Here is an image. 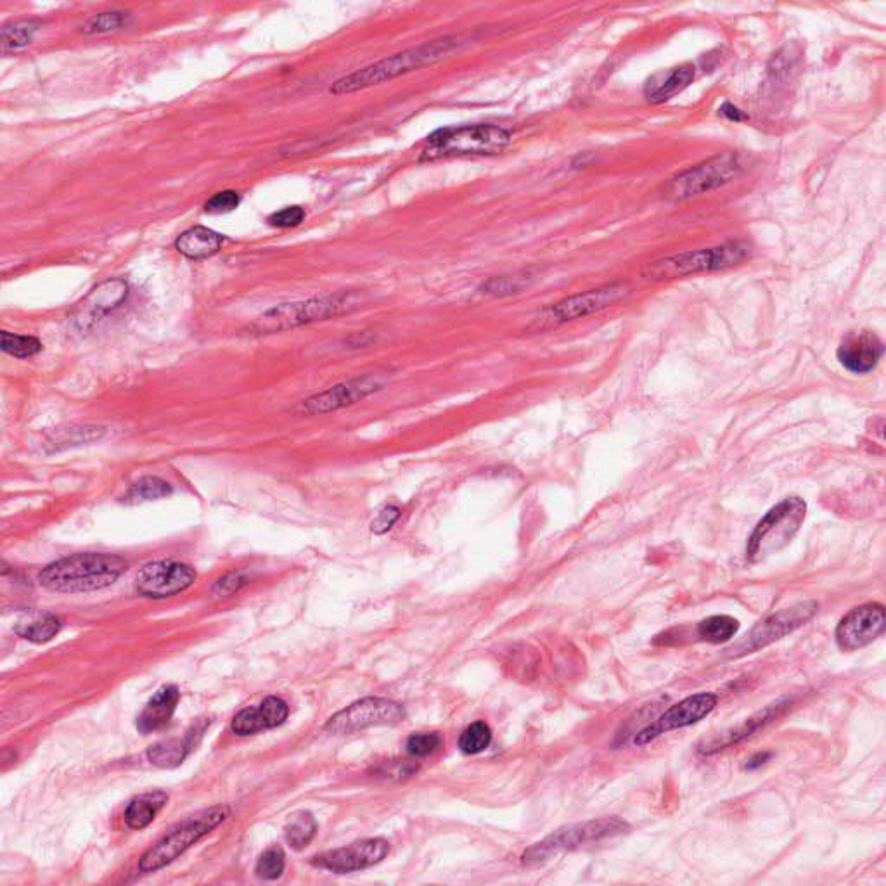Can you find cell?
<instances>
[{
  "label": "cell",
  "instance_id": "1",
  "mask_svg": "<svg viewBox=\"0 0 886 886\" xmlns=\"http://www.w3.org/2000/svg\"><path fill=\"white\" fill-rule=\"evenodd\" d=\"M459 44H461L459 37H442V39L431 40V42L412 47V49L399 52V54H393L390 58L381 59L374 65L366 66L362 70L338 78L329 87V92L333 96H347V94L371 89V87L385 84L395 78L404 77L407 73L442 61L456 51Z\"/></svg>",
  "mask_w": 886,
  "mask_h": 886
},
{
  "label": "cell",
  "instance_id": "2",
  "mask_svg": "<svg viewBox=\"0 0 886 886\" xmlns=\"http://www.w3.org/2000/svg\"><path fill=\"white\" fill-rule=\"evenodd\" d=\"M127 570L129 563L115 554H73L45 566L39 582L47 591L80 594L110 587Z\"/></svg>",
  "mask_w": 886,
  "mask_h": 886
},
{
  "label": "cell",
  "instance_id": "3",
  "mask_svg": "<svg viewBox=\"0 0 886 886\" xmlns=\"http://www.w3.org/2000/svg\"><path fill=\"white\" fill-rule=\"evenodd\" d=\"M360 303L362 296L359 293H334L315 296L302 302L281 303L260 315L251 329L258 334L284 333L289 329L350 314L359 309Z\"/></svg>",
  "mask_w": 886,
  "mask_h": 886
},
{
  "label": "cell",
  "instance_id": "4",
  "mask_svg": "<svg viewBox=\"0 0 886 886\" xmlns=\"http://www.w3.org/2000/svg\"><path fill=\"white\" fill-rule=\"evenodd\" d=\"M511 132L497 125H463L447 127L431 134L426 148L421 153V161L442 160L454 156L499 155L508 148Z\"/></svg>",
  "mask_w": 886,
  "mask_h": 886
},
{
  "label": "cell",
  "instance_id": "5",
  "mask_svg": "<svg viewBox=\"0 0 886 886\" xmlns=\"http://www.w3.org/2000/svg\"><path fill=\"white\" fill-rule=\"evenodd\" d=\"M752 246L746 241H731L705 250L686 251L672 257L649 262L641 276L646 281H670L679 277L694 276L700 272L729 269L743 264L750 257Z\"/></svg>",
  "mask_w": 886,
  "mask_h": 886
},
{
  "label": "cell",
  "instance_id": "6",
  "mask_svg": "<svg viewBox=\"0 0 886 886\" xmlns=\"http://www.w3.org/2000/svg\"><path fill=\"white\" fill-rule=\"evenodd\" d=\"M807 518V502L800 497H788L776 504L758 521L746 542V559L760 563L788 546Z\"/></svg>",
  "mask_w": 886,
  "mask_h": 886
},
{
  "label": "cell",
  "instance_id": "7",
  "mask_svg": "<svg viewBox=\"0 0 886 886\" xmlns=\"http://www.w3.org/2000/svg\"><path fill=\"white\" fill-rule=\"evenodd\" d=\"M229 817L227 807H212L205 810L200 816L193 817L189 821L180 824L172 833L163 836L160 842L149 848L139 861L141 873H156L168 864L177 861L180 855L186 854L194 843L200 842L201 838L210 835L213 829L219 828L220 824Z\"/></svg>",
  "mask_w": 886,
  "mask_h": 886
},
{
  "label": "cell",
  "instance_id": "8",
  "mask_svg": "<svg viewBox=\"0 0 886 886\" xmlns=\"http://www.w3.org/2000/svg\"><path fill=\"white\" fill-rule=\"evenodd\" d=\"M629 831V824L618 817H604L598 821L584 822L570 828L559 829L553 835L547 836L542 842L535 843L528 848L521 857L525 866H535L540 862H546L558 855L559 852H572L577 848L589 845V843L603 842L608 838L623 835Z\"/></svg>",
  "mask_w": 886,
  "mask_h": 886
},
{
  "label": "cell",
  "instance_id": "9",
  "mask_svg": "<svg viewBox=\"0 0 886 886\" xmlns=\"http://www.w3.org/2000/svg\"><path fill=\"white\" fill-rule=\"evenodd\" d=\"M629 291V284L613 283L570 296V298H565V300L547 307L546 310H542L533 319L530 329L546 331V329L558 328L566 322L577 321L587 315L596 314V312L608 309L613 303L620 302L622 298L629 295Z\"/></svg>",
  "mask_w": 886,
  "mask_h": 886
},
{
  "label": "cell",
  "instance_id": "10",
  "mask_svg": "<svg viewBox=\"0 0 886 886\" xmlns=\"http://www.w3.org/2000/svg\"><path fill=\"white\" fill-rule=\"evenodd\" d=\"M741 170H743V165H741L738 155L727 153V155L717 156V158L705 161L701 165L689 168L682 174L675 175L674 179L668 180L665 193L672 200H689L693 196H700V194L708 193L712 189L731 182L734 177L741 174Z\"/></svg>",
  "mask_w": 886,
  "mask_h": 886
},
{
  "label": "cell",
  "instance_id": "11",
  "mask_svg": "<svg viewBox=\"0 0 886 886\" xmlns=\"http://www.w3.org/2000/svg\"><path fill=\"white\" fill-rule=\"evenodd\" d=\"M817 610H819V604L816 601H805V603L795 604L786 610L777 611L771 617L758 622L745 639L734 644L729 649V656L739 658V656L752 655L758 649L767 648L769 644L776 643L779 639L800 629L816 615Z\"/></svg>",
  "mask_w": 886,
  "mask_h": 886
},
{
  "label": "cell",
  "instance_id": "12",
  "mask_svg": "<svg viewBox=\"0 0 886 886\" xmlns=\"http://www.w3.org/2000/svg\"><path fill=\"white\" fill-rule=\"evenodd\" d=\"M388 379H390L388 373H369L359 378L348 379L324 392L315 393L309 399L302 400L295 411L300 416H324L340 411L383 390Z\"/></svg>",
  "mask_w": 886,
  "mask_h": 886
},
{
  "label": "cell",
  "instance_id": "13",
  "mask_svg": "<svg viewBox=\"0 0 886 886\" xmlns=\"http://www.w3.org/2000/svg\"><path fill=\"white\" fill-rule=\"evenodd\" d=\"M717 705H719L717 694L698 693L687 696L684 700L668 708L667 712L662 713L653 724H649L648 727L637 732L632 743L636 746L649 745L651 741L660 738L662 734L694 726L708 717L717 708Z\"/></svg>",
  "mask_w": 886,
  "mask_h": 886
},
{
  "label": "cell",
  "instance_id": "14",
  "mask_svg": "<svg viewBox=\"0 0 886 886\" xmlns=\"http://www.w3.org/2000/svg\"><path fill=\"white\" fill-rule=\"evenodd\" d=\"M404 708L385 698H366L333 715L326 724L331 734H352L367 727L392 726L404 720Z\"/></svg>",
  "mask_w": 886,
  "mask_h": 886
},
{
  "label": "cell",
  "instance_id": "15",
  "mask_svg": "<svg viewBox=\"0 0 886 886\" xmlns=\"http://www.w3.org/2000/svg\"><path fill=\"white\" fill-rule=\"evenodd\" d=\"M198 573L193 566L177 561H155L141 568L135 578V591L148 599H167L187 591Z\"/></svg>",
  "mask_w": 886,
  "mask_h": 886
},
{
  "label": "cell",
  "instance_id": "16",
  "mask_svg": "<svg viewBox=\"0 0 886 886\" xmlns=\"http://www.w3.org/2000/svg\"><path fill=\"white\" fill-rule=\"evenodd\" d=\"M886 629L885 606L866 603L857 606L836 627V644L843 651H857L874 643Z\"/></svg>",
  "mask_w": 886,
  "mask_h": 886
},
{
  "label": "cell",
  "instance_id": "17",
  "mask_svg": "<svg viewBox=\"0 0 886 886\" xmlns=\"http://www.w3.org/2000/svg\"><path fill=\"white\" fill-rule=\"evenodd\" d=\"M388 852H390V843L383 838H373V840L350 843L347 847L336 848L326 854L317 855L312 864L336 874L355 873V871L376 866L385 859Z\"/></svg>",
  "mask_w": 886,
  "mask_h": 886
},
{
  "label": "cell",
  "instance_id": "18",
  "mask_svg": "<svg viewBox=\"0 0 886 886\" xmlns=\"http://www.w3.org/2000/svg\"><path fill=\"white\" fill-rule=\"evenodd\" d=\"M885 354L883 341L871 331H852L843 338L836 357L847 371L867 374L878 366Z\"/></svg>",
  "mask_w": 886,
  "mask_h": 886
},
{
  "label": "cell",
  "instance_id": "19",
  "mask_svg": "<svg viewBox=\"0 0 886 886\" xmlns=\"http://www.w3.org/2000/svg\"><path fill=\"white\" fill-rule=\"evenodd\" d=\"M289 707L286 701L269 696L258 708H244L232 719L231 729L238 736H251L257 732L283 726L288 719Z\"/></svg>",
  "mask_w": 886,
  "mask_h": 886
},
{
  "label": "cell",
  "instance_id": "20",
  "mask_svg": "<svg viewBox=\"0 0 886 886\" xmlns=\"http://www.w3.org/2000/svg\"><path fill=\"white\" fill-rule=\"evenodd\" d=\"M180 693L177 686H163L148 701L141 715L137 717V729L142 734L161 731L170 724L175 708L179 705Z\"/></svg>",
  "mask_w": 886,
  "mask_h": 886
},
{
  "label": "cell",
  "instance_id": "21",
  "mask_svg": "<svg viewBox=\"0 0 886 886\" xmlns=\"http://www.w3.org/2000/svg\"><path fill=\"white\" fill-rule=\"evenodd\" d=\"M205 726L206 722L203 726H194L182 738L167 739V741H161V743L151 746L148 750L149 762L156 765V767H161V769H175V767H179L186 760L187 755L193 752L194 746L198 743L196 739L201 738V734L205 731Z\"/></svg>",
  "mask_w": 886,
  "mask_h": 886
},
{
  "label": "cell",
  "instance_id": "22",
  "mask_svg": "<svg viewBox=\"0 0 886 886\" xmlns=\"http://www.w3.org/2000/svg\"><path fill=\"white\" fill-rule=\"evenodd\" d=\"M694 80V66L684 65L672 70L660 71L649 78L644 87V96L649 103L662 104L681 94Z\"/></svg>",
  "mask_w": 886,
  "mask_h": 886
},
{
  "label": "cell",
  "instance_id": "23",
  "mask_svg": "<svg viewBox=\"0 0 886 886\" xmlns=\"http://www.w3.org/2000/svg\"><path fill=\"white\" fill-rule=\"evenodd\" d=\"M224 243V236H220L219 232L212 231L203 225H196L182 232L177 241L175 248L180 255H184L191 260H205L219 253Z\"/></svg>",
  "mask_w": 886,
  "mask_h": 886
},
{
  "label": "cell",
  "instance_id": "24",
  "mask_svg": "<svg viewBox=\"0 0 886 886\" xmlns=\"http://www.w3.org/2000/svg\"><path fill=\"white\" fill-rule=\"evenodd\" d=\"M59 630L61 620L54 613H26L16 622V634L33 644L49 643Z\"/></svg>",
  "mask_w": 886,
  "mask_h": 886
},
{
  "label": "cell",
  "instance_id": "25",
  "mask_svg": "<svg viewBox=\"0 0 886 886\" xmlns=\"http://www.w3.org/2000/svg\"><path fill=\"white\" fill-rule=\"evenodd\" d=\"M167 802L168 795L165 791H149V793L135 797L125 810L127 826L130 829L148 828L149 824L155 821L158 812L167 805Z\"/></svg>",
  "mask_w": 886,
  "mask_h": 886
},
{
  "label": "cell",
  "instance_id": "26",
  "mask_svg": "<svg viewBox=\"0 0 886 886\" xmlns=\"http://www.w3.org/2000/svg\"><path fill=\"white\" fill-rule=\"evenodd\" d=\"M784 705L781 703H777V705H772V707L765 708L764 712L758 713L752 719L746 720L743 726H739L738 729H734L731 734H726L722 741H712V743H708V748H703L701 752L713 753L720 752V750H724L726 746L732 745V743H738L741 739L750 738L752 734L760 729V727H764L765 724H769L774 717H777V713L779 710L783 708Z\"/></svg>",
  "mask_w": 886,
  "mask_h": 886
},
{
  "label": "cell",
  "instance_id": "27",
  "mask_svg": "<svg viewBox=\"0 0 886 886\" xmlns=\"http://www.w3.org/2000/svg\"><path fill=\"white\" fill-rule=\"evenodd\" d=\"M127 293H129L127 283L122 279H113L94 289L84 305H92V317H96L118 307L127 298Z\"/></svg>",
  "mask_w": 886,
  "mask_h": 886
},
{
  "label": "cell",
  "instance_id": "28",
  "mask_svg": "<svg viewBox=\"0 0 886 886\" xmlns=\"http://www.w3.org/2000/svg\"><path fill=\"white\" fill-rule=\"evenodd\" d=\"M739 622L729 615H713L696 625V636L700 641L710 644H722L731 641L738 634Z\"/></svg>",
  "mask_w": 886,
  "mask_h": 886
},
{
  "label": "cell",
  "instance_id": "29",
  "mask_svg": "<svg viewBox=\"0 0 886 886\" xmlns=\"http://www.w3.org/2000/svg\"><path fill=\"white\" fill-rule=\"evenodd\" d=\"M40 26L42 25L37 20L14 21V23L4 25L2 33H0L4 54L20 51V49H25L26 45L32 44Z\"/></svg>",
  "mask_w": 886,
  "mask_h": 886
},
{
  "label": "cell",
  "instance_id": "30",
  "mask_svg": "<svg viewBox=\"0 0 886 886\" xmlns=\"http://www.w3.org/2000/svg\"><path fill=\"white\" fill-rule=\"evenodd\" d=\"M172 492H174V488L170 483L156 478V476H146L127 490V494L123 495V502L125 504H141V502L158 501V499L172 495Z\"/></svg>",
  "mask_w": 886,
  "mask_h": 886
},
{
  "label": "cell",
  "instance_id": "31",
  "mask_svg": "<svg viewBox=\"0 0 886 886\" xmlns=\"http://www.w3.org/2000/svg\"><path fill=\"white\" fill-rule=\"evenodd\" d=\"M104 435L103 426H71L65 430H58L47 440L51 450H63L68 447H77L82 443H92L101 440Z\"/></svg>",
  "mask_w": 886,
  "mask_h": 886
},
{
  "label": "cell",
  "instance_id": "32",
  "mask_svg": "<svg viewBox=\"0 0 886 886\" xmlns=\"http://www.w3.org/2000/svg\"><path fill=\"white\" fill-rule=\"evenodd\" d=\"M315 833H317V822L310 812L296 814L284 828L286 842L289 843V847H293L295 850L307 847L314 840Z\"/></svg>",
  "mask_w": 886,
  "mask_h": 886
},
{
  "label": "cell",
  "instance_id": "33",
  "mask_svg": "<svg viewBox=\"0 0 886 886\" xmlns=\"http://www.w3.org/2000/svg\"><path fill=\"white\" fill-rule=\"evenodd\" d=\"M132 23V14L125 11H111L92 16L82 25V32L94 35V33H110L123 30Z\"/></svg>",
  "mask_w": 886,
  "mask_h": 886
},
{
  "label": "cell",
  "instance_id": "34",
  "mask_svg": "<svg viewBox=\"0 0 886 886\" xmlns=\"http://www.w3.org/2000/svg\"><path fill=\"white\" fill-rule=\"evenodd\" d=\"M0 345L6 354L18 357V359H28L33 355L42 352V343L33 336H20V334L2 331L0 334Z\"/></svg>",
  "mask_w": 886,
  "mask_h": 886
},
{
  "label": "cell",
  "instance_id": "35",
  "mask_svg": "<svg viewBox=\"0 0 886 886\" xmlns=\"http://www.w3.org/2000/svg\"><path fill=\"white\" fill-rule=\"evenodd\" d=\"M492 743V731L485 722H475L464 729L459 739V748L466 755H478L485 752Z\"/></svg>",
  "mask_w": 886,
  "mask_h": 886
},
{
  "label": "cell",
  "instance_id": "36",
  "mask_svg": "<svg viewBox=\"0 0 886 886\" xmlns=\"http://www.w3.org/2000/svg\"><path fill=\"white\" fill-rule=\"evenodd\" d=\"M284 867H286V855H284L283 848L270 847L260 855L255 873L260 880H277L283 876Z\"/></svg>",
  "mask_w": 886,
  "mask_h": 886
},
{
  "label": "cell",
  "instance_id": "37",
  "mask_svg": "<svg viewBox=\"0 0 886 886\" xmlns=\"http://www.w3.org/2000/svg\"><path fill=\"white\" fill-rule=\"evenodd\" d=\"M442 746V738H440V734L437 732H423V734H412L411 738L407 739V752L411 753L412 757H428L431 753L437 752L438 748Z\"/></svg>",
  "mask_w": 886,
  "mask_h": 886
},
{
  "label": "cell",
  "instance_id": "38",
  "mask_svg": "<svg viewBox=\"0 0 886 886\" xmlns=\"http://www.w3.org/2000/svg\"><path fill=\"white\" fill-rule=\"evenodd\" d=\"M480 289H482V293H485V295H511V293H518L520 291L521 279L520 277L511 276L492 277Z\"/></svg>",
  "mask_w": 886,
  "mask_h": 886
},
{
  "label": "cell",
  "instance_id": "39",
  "mask_svg": "<svg viewBox=\"0 0 886 886\" xmlns=\"http://www.w3.org/2000/svg\"><path fill=\"white\" fill-rule=\"evenodd\" d=\"M239 203H241V198L236 191H220L206 201L205 210L213 215H220V213L234 212Z\"/></svg>",
  "mask_w": 886,
  "mask_h": 886
},
{
  "label": "cell",
  "instance_id": "40",
  "mask_svg": "<svg viewBox=\"0 0 886 886\" xmlns=\"http://www.w3.org/2000/svg\"><path fill=\"white\" fill-rule=\"evenodd\" d=\"M303 220H305V210L302 206H286L283 210L270 215L269 224L277 229H291L302 224Z\"/></svg>",
  "mask_w": 886,
  "mask_h": 886
},
{
  "label": "cell",
  "instance_id": "41",
  "mask_svg": "<svg viewBox=\"0 0 886 886\" xmlns=\"http://www.w3.org/2000/svg\"><path fill=\"white\" fill-rule=\"evenodd\" d=\"M400 516H402V511H400L399 506H393V504L386 506V508L379 511L376 520L371 523V532L376 533V535H383L388 530H392L393 525L399 521Z\"/></svg>",
  "mask_w": 886,
  "mask_h": 886
},
{
  "label": "cell",
  "instance_id": "42",
  "mask_svg": "<svg viewBox=\"0 0 886 886\" xmlns=\"http://www.w3.org/2000/svg\"><path fill=\"white\" fill-rule=\"evenodd\" d=\"M248 584V578L243 573H229L224 578H220L219 582L213 587V594L217 596H231L234 592H238L243 585Z\"/></svg>",
  "mask_w": 886,
  "mask_h": 886
},
{
  "label": "cell",
  "instance_id": "43",
  "mask_svg": "<svg viewBox=\"0 0 886 886\" xmlns=\"http://www.w3.org/2000/svg\"><path fill=\"white\" fill-rule=\"evenodd\" d=\"M720 113L726 116V118H729L731 122H743V120H748V115H745L743 111L729 103L724 104V106L720 108Z\"/></svg>",
  "mask_w": 886,
  "mask_h": 886
},
{
  "label": "cell",
  "instance_id": "44",
  "mask_svg": "<svg viewBox=\"0 0 886 886\" xmlns=\"http://www.w3.org/2000/svg\"><path fill=\"white\" fill-rule=\"evenodd\" d=\"M771 757L772 753L769 752L757 753V755H753V757L748 760V764L745 765V769H748V771L758 769V767H762V765H764L765 762H767V760H769V758Z\"/></svg>",
  "mask_w": 886,
  "mask_h": 886
}]
</instances>
